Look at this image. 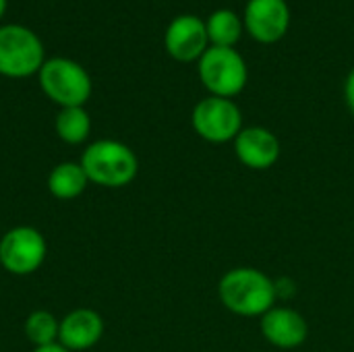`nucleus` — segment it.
<instances>
[{
  "label": "nucleus",
  "instance_id": "obj_5",
  "mask_svg": "<svg viewBox=\"0 0 354 352\" xmlns=\"http://www.w3.org/2000/svg\"><path fill=\"white\" fill-rule=\"evenodd\" d=\"M44 46L39 37L23 25L0 27V75L23 79L44 66Z\"/></svg>",
  "mask_w": 354,
  "mask_h": 352
},
{
  "label": "nucleus",
  "instance_id": "obj_6",
  "mask_svg": "<svg viewBox=\"0 0 354 352\" xmlns=\"http://www.w3.org/2000/svg\"><path fill=\"white\" fill-rule=\"evenodd\" d=\"M195 133L207 143L234 141L243 131V112L230 98L207 95L197 102L191 114Z\"/></svg>",
  "mask_w": 354,
  "mask_h": 352
},
{
  "label": "nucleus",
  "instance_id": "obj_3",
  "mask_svg": "<svg viewBox=\"0 0 354 352\" xmlns=\"http://www.w3.org/2000/svg\"><path fill=\"white\" fill-rule=\"evenodd\" d=\"M197 73L209 95L234 98L239 95L249 79L245 58L234 48L209 46L197 60Z\"/></svg>",
  "mask_w": 354,
  "mask_h": 352
},
{
  "label": "nucleus",
  "instance_id": "obj_8",
  "mask_svg": "<svg viewBox=\"0 0 354 352\" xmlns=\"http://www.w3.org/2000/svg\"><path fill=\"white\" fill-rule=\"evenodd\" d=\"M243 25L259 44H276L290 27V6L286 0H249Z\"/></svg>",
  "mask_w": 354,
  "mask_h": 352
},
{
  "label": "nucleus",
  "instance_id": "obj_14",
  "mask_svg": "<svg viewBox=\"0 0 354 352\" xmlns=\"http://www.w3.org/2000/svg\"><path fill=\"white\" fill-rule=\"evenodd\" d=\"M207 37L209 46H220V48H234V44L243 35V19L232 10V8H218L214 10L207 21Z\"/></svg>",
  "mask_w": 354,
  "mask_h": 352
},
{
  "label": "nucleus",
  "instance_id": "obj_9",
  "mask_svg": "<svg viewBox=\"0 0 354 352\" xmlns=\"http://www.w3.org/2000/svg\"><path fill=\"white\" fill-rule=\"evenodd\" d=\"M166 52L178 62H193L209 48L205 21L197 15H178L170 21L164 33Z\"/></svg>",
  "mask_w": 354,
  "mask_h": 352
},
{
  "label": "nucleus",
  "instance_id": "obj_4",
  "mask_svg": "<svg viewBox=\"0 0 354 352\" xmlns=\"http://www.w3.org/2000/svg\"><path fill=\"white\" fill-rule=\"evenodd\" d=\"M41 91L60 108L83 106L91 95V79L87 71L68 58H50L39 68Z\"/></svg>",
  "mask_w": 354,
  "mask_h": 352
},
{
  "label": "nucleus",
  "instance_id": "obj_11",
  "mask_svg": "<svg viewBox=\"0 0 354 352\" xmlns=\"http://www.w3.org/2000/svg\"><path fill=\"white\" fill-rule=\"evenodd\" d=\"M259 328L263 338L276 349H297L309 336V326L305 317L292 307H272L259 317Z\"/></svg>",
  "mask_w": 354,
  "mask_h": 352
},
{
  "label": "nucleus",
  "instance_id": "obj_16",
  "mask_svg": "<svg viewBox=\"0 0 354 352\" xmlns=\"http://www.w3.org/2000/svg\"><path fill=\"white\" fill-rule=\"evenodd\" d=\"M58 330H60V322L50 311H44V309L29 313L23 326L25 338L35 349L58 342Z\"/></svg>",
  "mask_w": 354,
  "mask_h": 352
},
{
  "label": "nucleus",
  "instance_id": "obj_10",
  "mask_svg": "<svg viewBox=\"0 0 354 352\" xmlns=\"http://www.w3.org/2000/svg\"><path fill=\"white\" fill-rule=\"evenodd\" d=\"M232 143L239 162L251 170H268L280 160V139L266 127H243Z\"/></svg>",
  "mask_w": 354,
  "mask_h": 352
},
{
  "label": "nucleus",
  "instance_id": "obj_18",
  "mask_svg": "<svg viewBox=\"0 0 354 352\" xmlns=\"http://www.w3.org/2000/svg\"><path fill=\"white\" fill-rule=\"evenodd\" d=\"M31 352H71V351H66L62 344L54 342V344H48V346H37V349H33Z\"/></svg>",
  "mask_w": 354,
  "mask_h": 352
},
{
  "label": "nucleus",
  "instance_id": "obj_19",
  "mask_svg": "<svg viewBox=\"0 0 354 352\" xmlns=\"http://www.w3.org/2000/svg\"><path fill=\"white\" fill-rule=\"evenodd\" d=\"M4 8H6V0H0V17L4 15Z\"/></svg>",
  "mask_w": 354,
  "mask_h": 352
},
{
  "label": "nucleus",
  "instance_id": "obj_7",
  "mask_svg": "<svg viewBox=\"0 0 354 352\" xmlns=\"http://www.w3.org/2000/svg\"><path fill=\"white\" fill-rule=\"evenodd\" d=\"M48 255L44 234L33 226H15L0 239V266L12 276H29Z\"/></svg>",
  "mask_w": 354,
  "mask_h": 352
},
{
  "label": "nucleus",
  "instance_id": "obj_17",
  "mask_svg": "<svg viewBox=\"0 0 354 352\" xmlns=\"http://www.w3.org/2000/svg\"><path fill=\"white\" fill-rule=\"evenodd\" d=\"M344 100H346L348 110L354 114V68L348 73V77L344 81Z\"/></svg>",
  "mask_w": 354,
  "mask_h": 352
},
{
  "label": "nucleus",
  "instance_id": "obj_13",
  "mask_svg": "<svg viewBox=\"0 0 354 352\" xmlns=\"http://www.w3.org/2000/svg\"><path fill=\"white\" fill-rule=\"evenodd\" d=\"M89 185V178L79 162H60L48 174V191L60 201L77 199Z\"/></svg>",
  "mask_w": 354,
  "mask_h": 352
},
{
  "label": "nucleus",
  "instance_id": "obj_12",
  "mask_svg": "<svg viewBox=\"0 0 354 352\" xmlns=\"http://www.w3.org/2000/svg\"><path fill=\"white\" fill-rule=\"evenodd\" d=\"M104 336V319L93 309H75L60 319L58 344L66 351H89Z\"/></svg>",
  "mask_w": 354,
  "mask_h": 352
},
{
  "label": "nucleus",
  "instance_id": "obj_15",
  "mask_svg": "<svg viewBox=\"0 0 354 352\" xmlns=\"http://www.w3.org/2000/svg\"><path fill=\"white\" fill-rule=\"evenodd\" d=\"M89 133H91V118L83 110V106L62 108L58 112L56 135L60 137V141H64L68 145H79V143L87 141Z\"/></svg>",
  "mask_w": 354,
  "mask_h": 352
},
{
  "label": "nucleus",
  "instance_id": "obj_1",
  "mask_svg": "<svg viewBox=\"0 0 354 352\" xmlns=\"http://www.w3.org/2000/svg\"><path fill=\"white\" fill-rule=\"evenodd\" d=\"M220 303L234 315L261 317L276 307V282L257 268H232L218 282Z\"/></svg>",
  "mask_w": 354,
  "mask_h": 352
},
{
  "label": "nucleus",
  "instance_id": "obj_2",
  "mask_svg": "<svg viewBox=\"0 0 354 352\" xmlns=\"http://www.w3.org/2000/svg\"><path fill=\"white\" fill-rule=\"evenodd\" d=\"M81 168L89 183L104 189H122L131 185L139 172L135 151L116 139H97L81 154Z\"/></svg>",
  "mask_w": 354,
  "mask_h": 352
}]
</instances>
